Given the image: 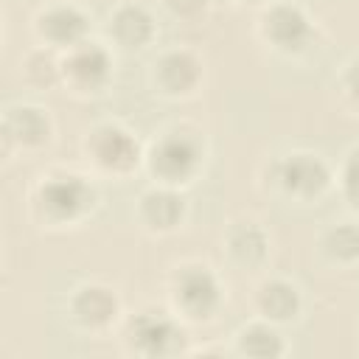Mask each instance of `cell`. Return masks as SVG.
I'll return each instance as SVG.
<instances>
[{"mask_svg":"<svg viewBox=\"0 0 359 359\" xmlns=\"http://www.w3.org/2000/svg\"><path fill=\"white\" fill-rule=\"evenodd\" d=\"M222 252L236 269L252 272V269H261L269 261L272 236L258 219L238 216V219L227 222V227L222 233Z\"/></svg>","mask_w":359,"mask_h":359,"instance_id":"9a60e30c","label":"cell"},{"mask_svg":"<svg viewBox=\"0 0 359 359\" xmlns=\"http://www.w3.org/2000/svg\"><path fill=\"white\" fill-rule=\"evenodd\" d=\"M135 219L149 236H171L188 219V196L182 188L151 182L135 199Z\"/></svg>","mask_w":359,"mask_h":359,"instance_id":"4fadbf2b","label":"cell"},{"mask_svg":"<svg viewBox=\"0 0 359 359\" xmlns=\"http://www.w3.org/2000/svg\"><path fill=\"white\" fill-rule=\"evenodd\" d=\"M317 255L337 269H351L359 264V222L342 219L331 222L317 236Z\"/></svg>","mask_w":359,"mask_h":359,"instance_id":"ac0fdd59","label":"cell"},{"mask_svg":"<svg viewBox=\"0 0 359 359\" xmlns=\"http://www.w3.org/2000/svg\"><path fill=\"white\" fill-rule=\"evenodd\" d=\"M20 79L36 93L62 90V53L45 45H34L20 59Z\"/></svg>","mask_w":359,"mask_h":359,"instance_id":"d6986e66","label":"cell"},{"mask_svg":"<svg viewBox=\"0 0 359 359\" xmlns=\"http://www.w3.org/2000/svg\"><path fill=\"white\" fill-rule=\"evenodd\" d=\"M303 289L283 275H269L264 278L255 292H252V309L255 317H264L275 325H292L303 314Z\"/></svg>","mask_w":359,"mask_h":359,"instance_id":"2e32d148","label":"cell"},{"mask_svg":"<svg viewBox=\"0 0 359 359\" xmlns=\"http://www.w3.org/2000/svg\"><path fill=\"white\" fill-rule=\"evenodd\" d=\"M230 353L250 356V359H278L289 353V342L283 334V325H275L264 317H255L250 323H241L233 331Z\"/></svg>","mask_w":359,"mask_h":359,"instance_id":"e0dca14e","label":"cell"},{"mask_svg":"<svg viewBox=\"0 0 359 359\" xmlns=\"http://www.w3.org/2000/svg\"><path fill=\"white\" fill-rule=\"evenodd\" d=\"M165 294H168V309L188 325H202L216 320V314L224 309L227 300L222 275L208 261L199 258L180 261L168 272Z\"/></svg>","mask_w":359,"mask_h":359,"instance_id":"3957f363","label":"cell"},{"mask_svg":"<svg viewBox=\"0 0 359 359\" xmlns=\"http://www.w3.org/2000/svg\"><path fill=\"white\" fill-rule=\"evenodd\" d=\"M101 191L93 174L76 168H48L28 188V216L42 230H73L81 227L98 210Z\"/></svg>","mask_w":359,"mask_h":359,"instance_id":"6da1fadb","label":"cell"},{"mask_svg":"<svg viewBox=\"0 0 359 359\" xmlns=\"http://www.w3.org/2000/svg\"><path fill=\"white\" fill-rule=\"evenodd\" d=\"M65 314L79 334L104 337L123 320V300L115 286L104 280H84L70 289Z\"/></svg>","mask_w":359,"mask_h":359,"instance_id":"30bf717a","label":"cell"},{"mask_svg":"<svg viewBox=\"0 0 359 359\" xmlns=\"http://www.w3.org/2000/svg\"><path fill=\"white\" fill-rule=\"evenodd\" d=\"M90 31H93V17L76 0H50L39 6L31 17V34L36 45L53 48L59 53L90 39Z\"/></svg>","mask_w":359,"mask_h":359,"instance_id":"7c38bea8","label":"cell"},{"mask_svg":"<svg viewBox=\"0 0 359 359\" xmlns=\"http://www.w3.org/2000/svg\"><path fill=\"white\" fill-rule=\"evenodd\" d=\"M255 36L264 48L283 59H297L311 50L317 39V22L294 0H272L258 8Z\"/></svg>","mask_w":359,"mask_h":359,"instance_id":"52a82bcc","label":"cell"},{"mask_svg":"<svg viewBox=\"0 0 359 359\" xmlns=\"http://www.w3.org/2000/svg\"><path fill=\"white\" fill-rule=\"evenodd\" d=\"M208 137L196 123L174 121L154 132V137L146 143L143 154V171L151 182L171 185V188H188L194 185L208 165Z\"/></svg>","mask_w":359,"mask_h":359,"instance_id":"7a4b0ae2","label":"cell"},{"mask_svg":"<svg viewBox=\"0 0 359 359\" xmlns=\"http://www.w3.org/2000/svg\"><path fill=\"white\" fill-rule=\"evenodd\" d=\"M81 157L93 177L104 180H129L132 174L143 171L146 143L123 126L121 121H98L81 135Z\"/></svg>","mask_w":359,"mask_h":359,"instance_id":"277c9868","label":"cell"},{"mask_svg":"<svg viewBox=\"0 0 359 359\" xmlns=\"http://www.w3.org/2000/svg\"><path fill=\"white\" fill-rule=\"evenodd\" d=\"M146 84L163 101H188L205 84V59L182 45L165 48L149 62Z\"/></svg>","mask_w":359,"mask_h":359,"instance_id":"9c48e42d","label":"cell"},{"mask_svg":"<svg viewBox=\"0 0 359 359\" xmlns=\"http://www.w3.org/2000/svg\"><path fill=\"white\" fill-rule=\"evenodd\" d=\"M216 0H160L163 11L177 22H199Z\"/></svg>","mask_w":359,"mask_h":359,"instance_id":"7402d4cb","label":"cell"},{"mask_svg":"<svg viewBox=\"0 0 359 359\" xmlns=\"http://www.w3.org/2000/svg\"><path fill=\"white\" fill-rule=\"evenodd\" d=\"M115 76V53L101 39H84L62 53V90L76 98H98Z\"/></svg>","mask_w":359,"mask_h":359,"instance_id":"ba28073f","label":"cell"},{"mask_svg":"<svg viewBox=\"0 0 359 359\" xmlns=\"http://www.w3.org/2000/svg\"><path fill=\"white\" fill-rule=\"evenodd\" d=\"M123 351L143 359H168L188 353V323L171 309L143 306L123 320Z\"/></svg>","mask_w":359,"mask_h":359,"instance_id":"5b68a950","label":"cell"},{"mask_svg":"<svg viewBox=\"0 0 359 359\" xmlns=\"http://www.w3.org/2000/svg\"><path fill=\"white\" fill-rule=\"evenodd\" d=\"M269 180L275 191L292 205H320L334 191L331 163L311 149L280 154L269 165Z\"/></svg>","mask_w":359,"mask_h":359,"instance_id":"8992f818","label":"cell"},{"mask_svg":"<svg viewBox=\"0 0 359 359\" xmlns=\"http://www.w3.org/2000/svg\"><path fill=\"white\" fill-rule=\"evenodd\" d=\"M222 3H230V6H250V8H264V6L272 3V0H222Z\"/></svg>","mask_w":359,"mask_h":359,"instance_id":"603a6c76","label":"cell"},{"mask_svg":"<svg viewBox=\"0 0 359 359\" xmlns=\"http://www.w3.org/2000/svg\"><path fill=\"white\" fill-rule=\"evenodd\" d=\"M104 34L112 48H121L126 53H140L149 45H154L160 25L149 6H143L137 0H121L118 6L109 8Z\"/></svg>","mask_w":359,"mask_h":359,"instance_id":"5bb4252c","label":"cell"},{"mask_svg":"<svg viewBox=\"0 0 359 359\" xmlns=\"http://www.w3.org/2000/svg\"><path fill=\"white\" fill-rule=\"evenodd\" d=\"M56 137V123L48 107L36 101H14L0 118V149L6 157L39 154Z\"/></svg>","mask_w":359,"mask_h":359,"instance_id":"8fae6325","label":"cell"},{"mask_svg":"<svg viewBox=\"0 0 359 359\" xmlns=\"http://www.w3.org/2000/svg\"><path fill=\"white\" fill-rule=\"evenodd\" d=\"M334 188L351 210H359V146H351L342 154L334 171Z\"/></svg>","mask_w":359,"mask_h":359,"instance_id":"ffe728a7","label":"cell"},{"mask_svg":"<svg viewBox=\"0 0 359 359\" xmlns=\"http://www.w3.org/2000/svg\"><path fill=\"white\" fill-rule=\"evenodd\" d=\"M337 95L342 107L359 118V53L351 56L337 73Z\"/></svg>","mask_w":359,"mask_h":359,"instance_id":"44dd1931","label":"cell"}]
</instances>
